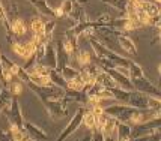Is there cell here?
Wrapping results in <instances>:
<instances>
[{
    "instance_id": "obj_2",
    "label": "cell",
    "mask_w": 161,
    "mask_h": 141,
    "mask_svg": "<svg viewBox=\"0 0 161 141\" xmlns=\"http://www.w3.org/2000/svg\"><path fill=\"white\" fill-rule=\"evenodd\" d=\"M30 80H32L35 84L42 86V87H48V86H51V84H53L48 75H35V74H32V75H30Z\"/></svg>"
},
{
    "instance_id": "obj_8",
    "label": "cell",
    "mask_w": 161,
    "mask_h": 141,
    "mask_svg": "<svg viewBox=\"0 0 161 141\" xmlns=\"http://www.w3.org/2000/svg\"><path fill=\"white\" fill-rule=\"evenodd\" d=\"M14 51L17 53L18 56H21V57H23V56H24V45L15 44V45H14Z\"/></svg>"
},
{
    "instance_id": "obj_7",
    "label": "cell",
    "mask_w": 161,
    "mask_h": 141,
    "mask_svg": "<svg viewBox=\"0 0 161 141\" xmlns=\"http://www.w3.org/2000/svg\"><path fill=\"white\" fill-rule=\"evenodd\" d=\"M78 62H80V65H87V63L90 62V56H89L87 53H80Z\"/></svg>"
},
{
    "instance_id": "obj_1",
    "label": "cell",
    "mask_w": 161,
    "mask_h": 141,
    "mask_svg": "<svg viewBox=\"0 0 161 141\" xmlns=\"http://www.w3.org/2000/svg\"><path fill=\"white\" fill-rule=\"evenodd\" d=\"M83 123L86 128L89 129H96V123H98V116H95L92 111H87L83 116Z\"/></svg>"
},
{
    "instance_id": "obj_6",
    "label": "cell",
    "mask_w": 161,
    "mask_h": 141,
    "mask_svg": "<svg viewBox=\"0 0 161 141\" xmlns=\"http://www.w3.org/2000/svg\"><path fill=\"white\" fill-rule=\"evenodd\" d=\"M12 30L15 35H24L26 33V26L21 20H17L14 24H12Z\"/></svg>"
},
{
    "instance_id": "obj_9",
    "label": "cell",
    "mask_w": 161,
    "mask_h": 141,
    "mask_svg": "<svg viewBox=\"0 0 161 141\" xmlns=\"http://www.w3.org/2000/svg\"><path fill=\"white\" fill-rule=\"evenodd\" d=\"M118 72H120V74H122V75H125V77H129V71H128L127 68L118 66Z\"/></svg>"
},
{
    "instance_id": "obj_12",
    "label": "cell",
    "mask_w": 161,
    "mask_h": 141,
    "mask_svg": "<svg viewBox=\"0 0 161 141\" xmlns=\"http://www.w3.org/2000/svg\"><path fill=\"white\" fill-rule=\"evenodd\" d=\"M69 9H71V3L66 2V3H65V11H69Z\"/></svg>"
},
{
    "instance_id": "obj_14",
    "label": "cell",
    "mask_w": 161,
    "mask_h": 141,
    "mask_svg": "<svg viewBox=\"0 0 161 141\" xmlns=\"http://www.w3.org/2000/svg\"><path fill=\"white\" fill-rule=\"evenodd\" d=\"M160 72H161V66H160Z\"/></svg>"
},
{
    "instance_id": "obj_3",
    "label": "cell",
    "mask_w": 161,
    "mask_h": 141,
    "mask_svg": "<svg viewBox=\"0 0 161 141\" xmlns=\"http://www.w3.org/2000/svg\"><path fill=\"white\" fill-rule=\"evenodd\" d=\"M85 84L86 83L81 80V77H74V78H71V80H69L68 86L71 87V89L80 92V90H83V89H85Z\"/></svg>"
},
{
    "instance_id": "obj_13",
    "label": "cell",
    "mask_w": 161,
    "mask_h": 141,
    "mask_svg": "<svg viewBox=\"0 0 161 141\" xmlns=\"http://www.w3.org/2000/svg\"><path fill=\"white\" fill-rule=\"evenodd\" d=\"M157 2H160V3H161V0H157Z\"/></svg>"
},
{
    "instance_id": "obj_4",
    "label": "cell",
    "mask_w": 161,
    "mask_h": 141,
    "mask_svg": "<svg viewBox=\"0 0 161 141\" xmlns=\"http://www.w3.org/2000/svg\"><path fill=\"white\" fill-rule=\"evenodd\" d=\"M119 44L122 45V48H125L127 51H136V45H134V42L131 41V39H128L125 36H119Z\"/></svg>"
},
{
    "instance_id": "obj_5",
    "label": "cell",
    "mask_w": 161,
    "mask_h": 141,
    "mask_svg": "<svg viewBox=\"0 0 161 141\" xmlns=\"http://www.w3.org/2000/svg\"><path fill=\"white\" fill-rule=\"evenodd\" d=\"M32 30L36 35H44L45 33V24H44L41 20H32Z\"/></svg>"
},
{
    "instance_id": "obj_10",
    "label": "cell",
    "mask_w": 161,
    "mask_h": 141,
    "mask_svg": "<svg viewBox=\"0 0 161 141\" xmlns=\"http://www.w3.org/2000/svg\"><path fill=\"white\" fill-rule=\"evenodd\" d=\"M21 90H23V87H21V84H20V83L14 84V93H15V95H20V93H21Z\"/></svg>"
},
{
    "instance_id": "obj_11",
    "label": "cell",
    "mask_w": 161,
    "mask_h": 141,
    "mask_svg": "<svg viewBox=\"0 0 161 141\" xmlns=\"http://www.w3.org/2000/svg\"><path fill=\"white\" fill-rule=\"evenodd\" d=\"M65 50L68 51V53H71V51H72V45H71L69 42H65Z\"/></svg>"
}]
</instances>
